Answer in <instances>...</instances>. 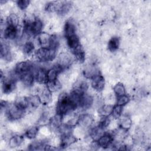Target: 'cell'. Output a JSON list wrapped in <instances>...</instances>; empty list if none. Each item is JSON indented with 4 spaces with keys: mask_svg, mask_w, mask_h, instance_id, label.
Returning a JSON list of instances; mask_svg holds the SVG:
<instances>
[{
    "mask_svg": "<svg viewBox=\"0 0 151 151\" xmlns=\"http://www.w3.org/2000/svg\"><path fill=\"white\" fill-rule=\"evenodd\" d=\"M122 112H123V107L116 104L113 106L111 115L114 119H118L122 116Z\"/></svg>",
    "mask_w": 151,
    "mask_h": 151,
    "instance_id": "d590c367",
    "label": "cell"
},
{
    "mask_svg": "<svg viewBox=\"0 0 151 151\" xmlns=\"http://www.w3.org/2000/svg\"><path fill=\"white\" fill-rule=\"evenodd\" d=\"M35 51V44L32 41L28 40L24 43L22 47V51L25 55H29L32 53H34Z\"/></svg>",
    "mask_w": 151,
    "mask_h": 151,
    "instance_id": "f546056e",
    "label": "cell"
},
{
    "mask_svg": "<svg viewBox=\"0 0 151 151\" xmlns=\"http://www.w3.org/2000/svg\"><path fill=\"white\" fill-rule=\"evenodd\" d=\"M71 52L77 61H78L80 63H83L84 61L86 53L81 45H80L76 48L72 50Z\"/></svg>",
    "mask_w": 151,
    "mask_h": 151,
    "instance_id": "603a6c76",
    "label": "cell"
},
{
    "mask_svg": "<svg viewBox=\"0 0 151 151\" xmlns=\"http://www.w3.org/2000/svg\"><path fill=\"white\" fill-rule=\"evenodd\" d=\"M88 88V84L86 81L80 80L77 81L73 86L71 92L76 94L82 96L86 93Z\"/></svg>",
    "mask_w": 151,
    "mask_h": 151,
    "instance_id": "30bf717a",
    "label": "cell"
},
{
    "mask_svg": "<svg viewBox=\"0 0 151 151\" xmlns=\"http://www.w3.org/2000/svg\"><path fill=\"white\" fill-rule=\"evenodd\" d=\"M19 78L23 85L27 87H31L33 85L34 81L35 80V75L32 73V71L20 76Z\"/></svg>",
    "mask_w": 151,
    "mask_h": 151,
    "instance_id": "ac0fdd59",
    "label": "cell"
},
{
    "mask_svg": "<svg viewBox=\"0 0 151 151\" xmlns=\"http://www.w3.org/2000/svg\"><path fill=\"white\" fill-rule=\"evenodd\" d=\"M37 37V41L40 47L50 48L51 42L52 35L47 32H41Z\"/></svg>",
    "mask_w": 151,
    "mask_h": 151,
    "instance_id": "8fae6325",
    "label": "cell"
},
{
    "mask_svg": "<svg viewBox=\"0 0 151 151\" xmlns=\"http://www.w3.org/2000/svg\"><path fill=\"white\" fill-rule=\"evenodd\" d=\"M120 45V38L118 37L111 38L107 44V47L110 51L114 52L117 50Z\"/></svg>",
    "mask_w": 151,
    "mask_h": 151,
    "instance_id": "83f0119b",
    "label": "cell"
},
{
    "mask_svg": "<svg viewBox=\"0 0 151 151\" xmlns=\"http://www.w3.org/2000/svg\"><path fill=\"white\" fill-rule=\"evenodd\" d=\"M4 111L5 116L10 120H18L22 118L25 113V110L19 109L14 103H8Z\"/></svg>",
    "mask_w": 151,
    "mask_h": 151,
    "instance_id": "3957f363",
    "label": "cell"
},
{
    "mask_svg": "<svg viewBox=\"0 0 151 151\" xmlns=\"http://www.w3.org/2000/svg\"><path fill=\"white\" fill-rule=\"evenodd\" d=\"M33 64L29 61H23L18 62L16 64L14 69V73L18 77L32 71L33 68Z\"/></svg>",
    "mask_w": 151,
    "mask_h": 151,
    "instance_id": "277c9868",
    "label": "cell"
},
{
    "mask_svg": "<svg viewBox=\"0 0 151 151\" xmlns=\"http://www.w3.org/2000/svg\"><path fill=\"white\" fill-rule=\"evenodd\" d=\"M76 138L73 136L71 132L61 134V139L59 147L60 149H65L75 143Z\"/></svg>",
    "mask_w": 151,
    "mask_h": 151,
    "instance_id": "ba28073f",
    "label": "cell"
},
{
    "mask_svg": "<svg viewBox=\"0 0 151 151\" xmlns=\"http://www.w3.org/2000/svg\"><path fill=\"white\" fill-rule=\"evenodd\" d=\"M24 141V137L21 135H14L9 138L8 146L9 147L13 149L19 147Z\"/></svg>",
    "mask_w": 151,
    "mask_h": 151,
    "instance_id": "484cf974",
    "label": "cell"
},
{
    "mask_svg": "<svg viewBox=\"0 0 151 151\" xmlns=\"http://www.w3.org/2000/svg\"><path fill=\"white\" fill-rule=\"evenodd\" d=\"M104 133V129L100 127L99 126H96L91 129L90 135L93 140L96 142Z\"/></svg>",
    "mask_w": 151,
    "mask_h": 151,
    "instance_id": "4316f807",
    "label": "cell"
},
{
    "mask_svg": "<svg viewBox=\"0 0 151 151\" xmlns=\"http://www.w3.org/2000/svg\"><path fill=\"white\" fill-rule=\"evenodd\" d=\"M71 5V2L69 1L57 2L55 12L59 15H64L70 10Z\"/></svg>",
    "mask_w": 151,
    "mask_h": 151,
    "instance_id": "4fadbf2b",
    "label": "cell"
},
{
    "mask_svg": "<svg viewBox=\"0 0 151 151\" xmlns=\"http://www.w3.org/2000/svg\"><path fill=\"white\" fill-rule=\"evenodd\" d=\"M0 53L1 58L4 59V60L6 61H9L12 60V55L10 47L7 43L5 42H1Z\"/></svg>",
    "mask_w": 151,
    "mask_h": 151,
    "instance_id": "5bb4252c",
    "label": "cell"
},
{
    "mask_svg": "<svg viewBox=\"0 0 151 151\" xmlns=\"http://www.w3.org/2000/svg\"><path fill=\"white\" fill-rule=\"evenodd\" d=\"M130 97L128 95L125 94L124 96H122L117 98L116 104L123 107L130 101Z\"/></svg>",
    "mask_w": 151,
    "mask_h": 151,
    "instance_id": "8d00e7d4",
    "label": "cell"
},
{
    "mask_svg": "<svg viewBox=\"0 0 151 151\" xmlns=\"http://www.w3.org/2000/svg\"><path fill=\"white\" fill-rule=\"evenodd\" d=\"M63 117V115L58 113H55V114L54 116L50 118L49 123L52 130L57 131L59 130L60 128L62 126Z\"/></svg>",
    "mask_w": 151,
    "mask_h": 151,
    "instance_id": "2e32d148",
    "label": "cell"
},
{
    "mask_svg": "<svg viewBox=\"0 0 151 151\" xmlns=\"http://www.w3.org/2000/svg\"><path fill=\"white\" fill-rule=\"evenodd\" d=\"M14 104L18 107L19 109L26 110L28 107V97L24 96H19L16 98Z\"/></svg>",
    "mask_w": 151,
    "mask_h": 151,
    "instance_id": "f1b7e54d",
    "label": "cell"
},
{
    "mask_svg": "<svg viewBox=\"0 0 151 151\" xmlns=\"http://www.w3.org/2000/svg\"><path fill=\"white\" fill-rule=\"evenodd\" d=\"M6 23L7 25H11L18 27L19 18L18 15L14 13L10 14L6 18Z\"/></svg>",
    "mask_w": 151,
    "mask_h": 151,
    "instance_id": "1f68e13d",
    "label": "cell"
},
{
    "mask_svg": "<svg viewBox=\"0 0 151 151\" xmlns=\"http://www.w3.org/2000/svg\"><path fill=\"white\" fill-rule=\"evenodd\" d=\"M39 96L41 101V104H47L52 100V92L47 86H45L41 90Z\"/></svg>",
    "mask_w": 151,
    "mask_h": 151,
    "instance_id": "44dd1931",
    "label": "cell"
},
{
    "mask_svg": "<svg viewBox=\"0 0 151 151\" xmlns=\"http://www.w3.org/2000/svg\"><path fill=\"white\" fill-rule=\"evenodd\" d=\"M76 27L74 23L71 20H67L64 24V35L65 38L71 35L76 34Z\"/></svg>",
    "mask_w": 151,
    "mask_h": 151,
    "instance_id": "d6986e66",
    "label": "cell"
},
{
    "mask_svg": "<svg viewBox=\"0 0 151 151\" xmlns=\"http://www.w3.org/2000/svg\"><path fill=\"white\" fill-rule=\"evenodd\" d=\"M77 108V104L73 100L70 94L63 92L59 95L56 106V113L64 116L71 113Z\"/></svg>",
    "mask_w": 151,
    "mask_h": 151,
    "instance_id": "6da1fadb",
    "label": "cell"
},
{
    "mask_svg": "<svg viewBox=\"0 0 151 151\" xmlns=\"http://www.w3.org/2000/svg\"><path fill=\"white\" fill-rule=\"evenodd\" d=\"M105 85V80L103 76L100 74L92 79L91 86L97 91H101L103 90Z\"/></svg>",
    "mask_w": 151,
    "mask_h": 151,
    "instance_id": "7c38bea8",
    "label": "cell"
},
{
    "mask_svg": "<svg viewBox=\"0 0 151 151\" xmlns=\"http://www.w3.org/2000/svg\"><path fill=\"white\" fill-rule=\"evenodd\" d=\"M34 75L35 81L38 82L39 84H47L48 81L47 70L43 68H40L37 70Z\"/></svg>",
    "mask_w": 151,
    "mask_h": 151,
    "instance_id": "e0dca14e",
    "label": "cell"
},
{
    "mask_svg": "<svg viewBox=\"0 0 151 151\" xmlns=\"http://www.w3.org/2000/svg\"><path fill=\"white\" fill-rule=\"evenodd\" d=\"M114 106L110 104H104L102 106L99 110V114L101 117H109L111 115Z\"/></svg>",
    "mask_w": 151,
    "mask_h": 151,
    "instance_id": "4dcf8cb0",
    "label": "cell"
},
{
    "mask_svg": "<svg viewBox=\"0 0 151 151\" xmlns=\"http://www.w3.org/2000/svg\"><path fill=\"white\" fill-rule=\"evenodd\" d=\"M114 142L113 133L105 132L97 141L99 147L107 149L112 146Z\"/></svg>",
    "mask_w": 151,
    "mask_h": 151,
    "instance_id": "5b68a950",
    "label": "cell"
},
{
    "mask_svg": "<svg viewBox=\"0 0 151 151\" xmlns=\"http://www.w3.org/2000/svg\"><path fill=\"white\" fill-rule=\"evenodd\" d=\"M29 3L30 1L28 0H18L16 1L17 5L21 10H24L27 8Z\"/></svg>",
    "mask_w": 151,
    "mask_h": 151,
    "instance_id": "f35d334b",
    "label": "cell"
},
{
    "mask_svg": "<svg viewBox=\"0 0 151 151\" xmlns=\"http://www.w3.org/2000/svg\"><path fill=\"white\" fill-rule=\"evenodd\" d=\"M100 74V73L99 69L94 65L87 66L83 71L84 76L86 78L91 80H92L93 78H94L96 76Z\"/></svg>",
    "mask_w": 151,
    "mask_h": 151,
    "instance_id": "ffe728a7",
    "label": "cell"
},
{
    "mask_svg": "<svg viewBox=\"0 0 151 151\" xmlns=\"http://www.w3.org/2000/svg\"><path fill=\"white\" fill-rule=\"evenodd\" d=\"M28 109H35L39 107L41 104V101L39 95H32L31 96L28 97Z\"/></svg>",
    "mask_w": 151,
    "mask_h": 151,
    "instance_id": "d4e9b609",
    "label": "cell"
},
{
    "mask_svg": "<svg viewBox=\"0 0 151 151\" xmlns=\"http://www.w3.org/2000/svg\"><path fill=\"white\" fill-rule=\"evenodd\" d=\"M57 50L40 47L34 52L36 59L40 62H48L54 60L57 55Z\"/></svg>",
    "mask_w": 151,
    "mask_h": 151,
    "instance_id": "7a4b0ae2",
    "label": "cell"
},
{
    "mask_svg": "<svg viewBox=\"0 0 151 151\" xmlns=\"http://www.w3.org/2000/svg\"><path fill=\"white\" fill-rule=\"evenodd\" d=\"M110 123V119H109V117H102L97 126L105 130L109 126Z\"/></svg>",
    "mask_w": 151,
    "mask_h": 151,
    "instance_id": "74e56055",
    "label": "cell"
},
{
    "mask_svg": "<svg viewBox=\"0 0 151 151\" xmlns=\"http://www.w3.org/2000/svg\"><path fill=\"white\" fill-rule=\"evenodd\" d=\"M132 124V122L130 117L128 116H121L119 118V128L128 131Z\"/></svg>",
    "mask_w": 151,
    "mask_h": 151,
    "instance_id": "7402d4cb",
    "label": "cell"
},
{
    "mask_svg": "<svg viewBox=\"0 0 151 151\" xmlns=\"http://www.w3.org/2000/svg\"><path fill=\"white\" fill-rule=\"evenodd\" d=\"M94 118L90 114H82L78 117V124L84 129H88L92 127Z\"/></svg>",
    "mask_w": 151,
    "mask_h": 151,
    "instance_id": "52a82bcc",
    "label": "cell"
},
{
    "mask_svg": "<svg viewBox=\"0 0 151 151\" xmlns=\"http://www.w3.org/2000/svg\"><path fill=\"white\" fill-rule=\"evenodd\" d=\"M72 62V57L68 53L66 52H61L57 57V62L56 64L64 70L71 65Z\"/></svg>",
    "mask_w": 151,
    "mask_h": 151,
    "instance_id": "8992f818",
    "label": "cell"
},
{
    "mask_svg": "<svg viewBox=\"0 0 151 151\" xmlns=\"http://www.w3.org/2000/svg\"><path fill=\"white\" fill-rule=\"evenodd\" d=\"M113 91L117 98L126 94L125 87L124 85L121 83H118L115 84L113 87Z\"/></svg>",
    "mask_w": 151,
    "mask_h": 151,
    "instance_id": "e575fe53",
    "label": "cell"
},
{
    "mask_svg": "<svg viewBox=\"0 0 151 151\" xmlns=\"http://www.w3.org/2000/svg\"><path fill=\"white\" fill-rule=\"evenodd\" d=\"M93 103V98L92 96L87 94H83L80 100L78 107L83 110H87L90 109Z\"/></svg>",
    "mask_w": 151,
    "mask_h": 151,
    "instance_id": "9a60e30c",
    "label": "cell"
},
{
    "mask_svg": "<svg viewBox=\"0 0 151 151\" xmlns=\"http://www.w3.org/2000/svg\"><path fill=\"white\" fill-rule=\"evenodd\" d=\"M39 131V127L37 126H34L27 129L25 132V136L29 139H33L37 136Z\"/></svg>",
    "mask_w": 151,
    "mask_h": 151,
    "instance_id": "836d02e7",
    "label": "cell"
},
{
    "mask_svg": "<svg viewBox=\"0 0 151 151\" xmlns=\"http://www.w3.org/2000/svg\"><path fill=\"white\" fill-rule=\"evenodd\" d=\"M46 84V86L52 93L60 90L62 87L61 84L58 79L52 81H48Z\"/></svg>",
    "mask_w": 151,
    "mask_h": 151,
    "instance_id": "d6a6232c",
    "label": "cell"
},
{
    "mask_svg": "<svg viewBox=\"0 0 151 151\" xmlns=\"http://www.w3.org/2000/svg\"><path fill=\"white\" fill-rule=\"evenodd\" d=\"M18 27L6 25L5 28L4 29L3 35L4 38L6 40H13L18 37Z\"/></svg>",
    "mask_w": 151,
    "mask_h": 151,
    "instance_id": "9c48e42d",
    "label": "cell"
},
{
    "mask_svg": "<svg viewBox=\"0 0 151 151\" xmlns=\"http://www.w3.org/2000/svg\"><path fill=\"white\" fill-rule=\"evenodd\" d=\"M65 38L67 40V45L71 51L76 48L80 45H81L79 37L76 34L71 35L68 37H67Z\"/></svg>",
    "mask_w": 151,
    "mask_h": 151,
    "instance_id": "cb8c5ba5",
    "label": "cell"
}]
</instances>
